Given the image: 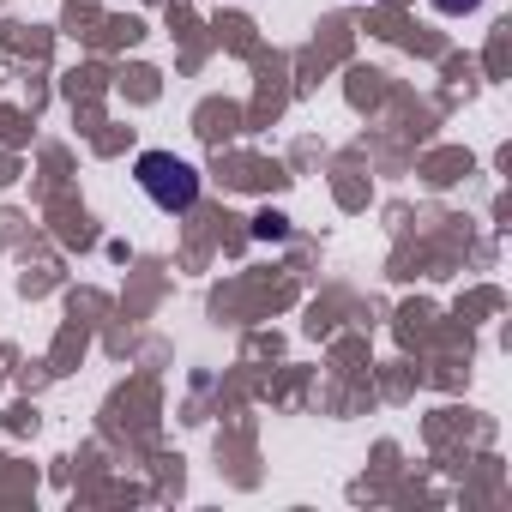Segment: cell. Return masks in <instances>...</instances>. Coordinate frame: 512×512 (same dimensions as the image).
Instances as JSON below:
<instances>
[{
    "label": "cell",
    "mask_w": 512,
    "mask_h": 512,
    "mask_svg": "<svg viewBox=\"0 0 512 512\" xmlns=\"http://www.w3.org/2000/svg\"><path fill=\"white\" fill-rule=\"evenodd\" d=\"M133 175H139V187H145V199L157 211H175L181 217V211L199 205V169L187 157H175V151H145L133 163Z\"/></svg>",
    "instance_id": "6da1fadb"
},
{
    "label": "cell",
    "mask_w": 512,
    "mask_h": 512,
    "mask_svg": "<svg viewBox=\"0 0 512 512\" xmlns=\"http://www.w3.org/2000/svg\"><path fill=\"white\" fill-rule=\"evenodd\" d=\"M428 7H434V13H446V19H464V13H476V7H482V0H428Z\"/></svg>",
    "instance_id": "7a4b0ae2"
}]
</instances>
